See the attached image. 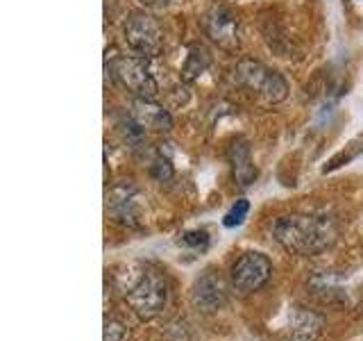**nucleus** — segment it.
Segmentation results:
<instances>
[{"mask_svg": "<svg viewBox=\"0 0 363 341\" xmlns=\"http://www.w3.org/2000/svg\"><path fill=\"white\" fill-rule=\"evenodd\" d=\"M141 3L147 7H168V5H173L175 0H141Z\"/></svg>", "mask_w": 363, "mask_h": 341, "instance_id": "17", "label": "nucleus"}, {"mask_svg": "<svg viewBox=\"0 0 363 341\" xmlns=\"http://www.w3.org/2000/svg\"><path fill=\"white\" fill-rule=\"evenodd\" d=\"M130 119L139 125V128L150 130V132H168L173 128V119H170L168 109L157 105L155 100L134 98L130 107Z\"/></svg>", "mask_w": 363, "mask_h": 341, "instance_id": "10", "label": "nucleus"}, {"mask_svg": "<svg viewBox=\"0 0 363 341\" xmlns=\"http://www.w3.org/2000/svg\"><path fill=\"white\" fill-rule=\"evenodd\" d=\"M207 66H209V55L202 48H198V45H193L186 62H184V68H182V75H184V80H193V77H198Z\"/></svg>", "mask_w": 363, "mask_h": 341, "instance_id": "12", "label": "nucleus"}, {"mask_svg": "<svg viewBox=\"0 0 363 341\" xmlns=\"http://www.w3.org/2000/svg\"><path fill=\"white\" fill-rule=\"evenodd\" d=\"M107 214L121 225H136L141 221V193L132 182H121L107 191Z\"/></svg>", "mask_w": 363, "mask_h": 341, "instance_id": "8", "label": "nucleus"}, {"mask_svg": "<svg viewBox=\"0 0 363 341\" xmlns=\"http://www.w3.org/2000/svg\"><path fill=\"white\" fill-rule=\"evenodd\" d=\"M250 212V202L247 200H236L232 205V210L225 214V219H223V225L225 227H234V225H241L245 221V216Z\"/></svg>", "mask_w": 363, "mask_h": 341, "instance_id": "13", "label": "nucleus"}, {"mask_svg": "<svg viewBox=\"0 0 363 341\" xmlns=\"http://www.w3.org/2000/svg\"><path fill=\"white\" fill-rule=\"evenodd\" d=\"M230 162L234 178L241 187H250L257 178V168L252 164V157H250V148L245 141H234L230 148Z\"/></svg>", "mask_w": 363, "mask_h": 341, "instance_id": "11", "label": "nucleus"}, {"mask_svg": "<svg viewBox=\"0 0 363 341\" xmlns=\"http://www.w3.org/2000/svg\"><path fill=\"white\" fill-rule=\"evenodd\" d=\"M125 43L134 55L155 57L164 48V30L150 14H132L123 28Z\"/></svg>", "mask_w": 363, "mask_h": 341, "instance_id": "5", "label": "nucleus"}, {"mask_svg": "<svg viewBox=\"0 0 363 341\" xmlns=\"http://www.w3.org/2000/svg\"><path fill=\"white\" fill-rule=\"evenodd\" d=\"M204 34L223 50H236L241 43V26H238L236 14L225 5H213L204 11L202 16Z\"/></svg>", "mask_w": 363, "mask_h": 341, "instance_id": "6", "label": "nucleus"}, {"mask_svg": "<svg viewBox=\"0 0 363 341\" xmlns=\"http://www.w3.org/2000/svg\"><path fill=\"white\" fill-rule=\"evenodd\" d=\"M191 303L200 312H218L227 303V284L216 273H204L191 289Z\"/></svg>", "mask_w": 363, "mask_h": 341, "instance_id": "9", "label": "nucleus"}, {"mask_svg": "<svg viewBox=\"0 0 363 341\" xmlns=\"http://www.w3.org/2000/svg\"><path fill=\"white\" fill-rule=\"evenodd\" d=\"M128 330L116 318H107L105 321V341H125Z\"/></svg>", "mask_w": 363, "mask_h": 341, "instance_id": "16", "label": "nucleus"}, {"mask_svg": "<svg viewBox=\"0 0 363 341\" xmlns=\"http://www.w3.org/2000/svg\"><path fill=\"white\" fill-rule=\"evenodd\" d=\"M236 80L255 96L264 98L268 102H279L286 98L289 85L277 71H272L266 64L255 60H243L236 64Z\"/></svg>", "mask_w": 363, "mask_h": 341, "instance_id": "4", "label": "nucleus"}, {"mask_svg": "<svg viewBox=\"0 0 363 341\" xmlns=\"http://www.w3.org/2000/svg\"><path fill=\"white\" fill-rule=\"evenodd\" d=\"M272 264L264 253H243L232 266V284L241 293H252L270 280Z\"/></svg>", "mask_w": 363, "mask_h": 341, "instance_id": "7", "label": "nucleus"}, {"mask_svg": "<svg viewBox=\"0 0 363 341\" xmlns=\"http://www.w3.org/2000/svg\"><path fill=\"white\" fill-rule=\"evenodd\" d=\"M125 301L141 321H150L168 303V282L162 271L141 266L123 287Z\"/></svg>", "mask_w": 363, "mask_h": 341, "instance_id": "2", "label": "nucleus"}, {"mask_svg": "<svg viewBox=\"0 0 363 341\" xmlns=\"http://www.w3.org/2000/svg\"><path fill=\"white\" fill-rule=\"evenodd\" d=\"M182 244L184 246H191V248H200V250H204L207 248V244H209V234L204 232V230H191V232H184L182 234Z\"/></svg>", "mask_w": 363, "mask_h": 341, "instance_id": "15", "label": "nucleus"}, {"mask_svg": "<svg viewBox=\"0 0 363 341\" xmlns=\"http://www.w3.org/2000/svg\"><path fill=\"white\" fill-rule=\"evenodd\" d=\"M272 239L293 255H318L334 242V225L325 216L315 214H286L272 221Z\"/></svg>", "mask_w": 363, "mask_h": 341, "instance_id": "1", "label": "nucleus"}, {"mask_svg": "<svg viewBox=\"0 0 363 341\" xmlns=\"http://www.w3.org/2000/svg\"><path fill=\"white\" fill-rule=\"evenodd\" d=\"M150 175L159 182H166V180L173 178V166H170V162L166 157L159 155L152 159V164H150Z\"/></svg>", "mask_w": 363, "mask_h": 341, "instance_id": "14", "label": "nucleus"}, {"mask_svg": "<svg viewBox=\"0 0 363 341\" xmlns=\"http://www.w3.org/2000/svg\"><path fill=\"white\" fill-rule=\"evenodd\" d=\"M111 75L132 98L155 100L159 91L157 80L150 71V64H147V57H141V55L118 57V60L111 64Z\"/></svg>", "mask_w": 363, "mask_h": 341, "instance_id": "3", "label": "nucleus"}]
</instances>
